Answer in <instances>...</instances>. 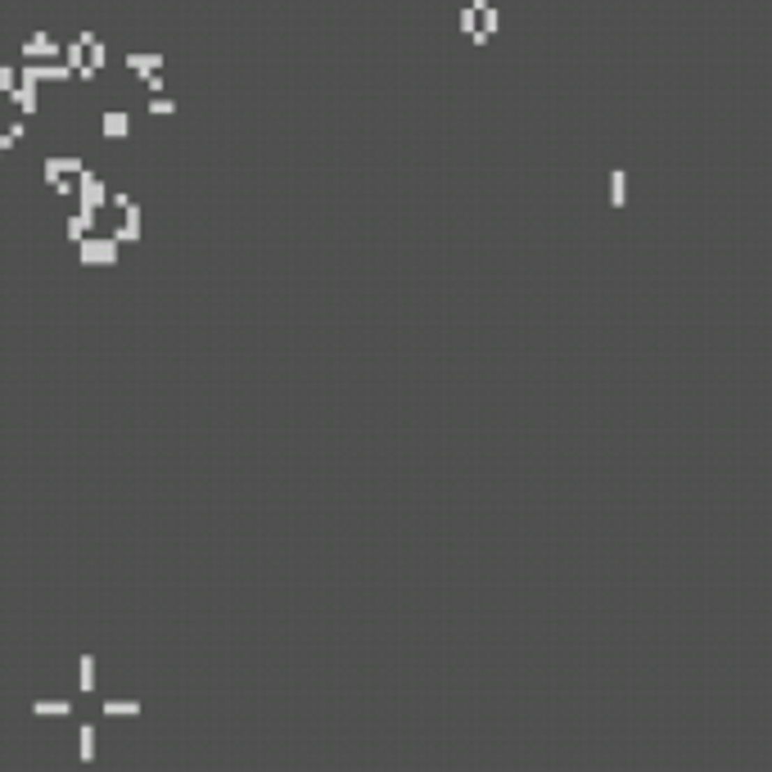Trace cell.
I'll return each mask as SVG.
<instances>
[{"label":"cell","mask_w":772,"mask_h":772,"mask_svg":"<svg viewBox=\"0 0 772 772\" xmlns=\"http://www.w3.org/2000/svg\"><path fill=\"white\" fill-rule=\"evenodd\" d=\"M91 231H95V213H82V208H77V213L68 217V226H63V235H68V244H82V240H86V235H91Z\"/></svg>","instance_id":"cell-5"},{"label":"cell","mask_w":772,"mask_h":772,"mask_svg":"<svg viewBox=\"0 0 772 772\" xmlns=\"http://www.w3.org/2000/svg\"><path fill=\"white\" fill-rule=\"evenodd\" d=\"M127 68L136 73V77H145V73L163 68V54H140V50H131V54H127Z\"/></svg>","instance_id":"cell-8"},{"label":"cell","mask_w":772,"mask_h":772,"mask_svg":"<svg viewBox=\"0 0 772 772\" xmlns=\"http://www.w3.org/2000/svg\"><path fill=\"white\" fill-rule=\"evenodd\" d=\"M77 736H82V759L91 764V759H95V727H91V722H82Z\"/></svg>","instance_id":"cell-13"},{"label":"cell","mask_w":772,"mask_h":772,"mask_svg":"<svg viewBox=\"0 0 772 772\" xmlns=\"http://www.w3.org/2000/svg\"><path fill=\"white\" fill-rule=\"evenodd\" d=\"M14 145H18V140H14V136H9V131H5V136H0V158H5V154H9V149H14Z\"/></svg>","instance_id":"cell-18"},{"label":"cell","mask_w":772,"mask_h":772,"mask_svg":"<svg viewBox=\"0 0 772 772\" xmlns=\"http://www.w3.org/2000/svg\"><path fill=\"white\" fill-rule=\"evenodd\" d=\"M63 63H68L73 73H77L82 63H86V41H82V36H77V41H73V45H63Z\"/></svg>","instance_id":"cell-12"},{"label":"cell","mask_w":772,"mask_h":772,"mask_svg":"<svg viewBox=\"0 0 772 772\" xmlns=\"http://www.w3.org/2000/svg\"><path fill=\"white\" fill-rule=\"evenodd\" d=\"M109 204V190H104V181L95 176V172H77V208L82 213H100V208Z\"/></svg>","instance_id":"cell-2"},{"label":"cell","mask_w":772,"mask_h":772,"mask_svg":"<svg viewBox=\"0 0 772 772\" xmlns=\"http://www.w3.org/2000/svg\"><path fill=\"white\" fill-rule=\"evenodd\" d=\"M86 63H91L95 73H104V63H109V45L95 36V41H86Z\"/></svg>","instance_id":"cell-10"},{"label":"cell","mask_w":772,"mask_h":772,"mask_svg":"<svg viewBox=\"0 0 772 772\" xmlns=\"http://www.w3.org/2000/svg\"><path fill=\"white\" fill-rule=\"evenodd\" d=\"M91 686H95V660L82 655V691H91Z\"/></svg>","instance_id":"cell-15"},{"label":"cell","mask_w":772,"mask_h":772,"mask_svg":"<svg viewBox=\"0 0 772 772\" xmlns=\"http://www.w3.org/2000/svg\"><path fill=\"white\" fill-rule=\"evenodd\" d=\"M149 113H158V118H167V113H176V104H172V100H154V104H149Z\"/></svg>","instance_id":"cell-17"},{"label":"cell","mask_w":772,"mask_h":772,"mask_svg":"<svg viewBox=\"0 0 772 772\" xmlns=\"http://www.w3.org/2000/svg\"><path fill=\"white\" fill-rule=\"evenodd\" d=\"M140 222H145V213H140V204L131 199V204H127V222L113 231V240H118V244H136L140 235H145V231H140Z\"/></svg>","instance_id":"cell-4"},{"label":"cell","mask_w":772,"mask_h":772,"mask_svg":"<svg viewBox=\"0 0 772 772\" xmlns=\"http://www.w3.org/2000/svg\"><path fill=\"white\" fill-rule=\"evenodd\" d=\"M100 131H104V140H122L131 131V118L122 109H109V113H104V122H100Z\"/></svg>","instance_id":"cell-6"},{"label":"cell","mask_w":772,"mask_h":772,"mask_svg":"<svg viewBox=\"0 0 772 772\" xmlns=\"http://www.w3.org/2000/svg\"><path fill=\"white\" fill-rule=\"evenodd\" d=\"M32 713L36 718H63V713H73L68 700H32Z\"/></svg>","instance_id":"cell-9"},{"label":"cell","mask_w":772,"mask_h":772,"mask_svg":"<svg viewBox=\"0 0 772 772\" xmlns=\"http://www.w3.org/2000/svg\"><path fill=\"white\" fill-rule=\"evenodd\" d=\"M14 86H18V73L9 68V63H0V91L9 95V91H14Z\"/></svg>","instance_id":"cell-16"},{"label":"cell","mask_w":772,"mask_h":772,"mask_svg":"<svg viewBox=\"0 0 772 772\" xmlns=\"http://www.w3.org/2000/svg\"><path fill=\"white\" fill-rule=\"evenodd\" d=\"M82 167H86L82 158H45V181H50V186H54V181H59V176H77Z\"/></svg>","instance_id":"cell-7"},{"label":"cell","mask_w":772,"mask_h":772,"mask_svg":"<svg viewBox=\"0 0 772 772\" xmlns=\"http://www.w3.org/2000/svg\"><path fill=\"white\" fill-rule=\"evenodd\" d=\"M104 713H109V718H136L140 700H104Z\"/></svg>","instance_id":"cell-11"},{"label":"cell","mask_w":772,"mask_h":772,"mask_svg":"<svg viewBox=\"0 0 772 772\" xmlns=\"http://www.w3.org/2000/svg\"><path fill=\"white\" fill-rule=\"evenodd\" d=\"M140 82H145V91H149V95H163V91H167V82H163V73H158V68H154V73H145Z\"/></svg>","instance_id":"cell-14"},{"label":"cell","mask_w":772,"mask_h":772,"mask_svg":"<svg viewBox=\"0 0 772 772\" xmlns=\"http://www.w3.org/2000/svg\"><path fill=\"white\" fill-rule=\"evenodd\" d=\"M77 262L82 266H118V240L113 235H86L77 244Z\"/></svg>","instance_id":"cell-1"},{"label":"cell","mask_w":772,"mask_h":772,"mask_svg":"<svg viewBox=\"0 0 772 772\" xmlns=\"http://www.w3.org/2000/svg\"><path fill=\"white\" fill-rule=\"evenodd\" d=\"M18 54H23V59H54V54H63V50H59V45H54L45 32H32L23 45H18Z\"/></svg>","instance_id":"cell-3"}]
</instances>
